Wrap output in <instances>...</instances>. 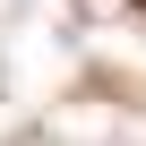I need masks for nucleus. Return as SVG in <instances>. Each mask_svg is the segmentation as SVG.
Segmentation results:
<instances>
[{"label":"nucleus","instance_id":"f257e3e1","mask_svg":"<svg viewBox=\"0 0 146 146\" xmlns=\"http://www.w3.org/2000/svg\"><path fill=\"white\" fill-rule=\"evenodd\" d=\"M137 9H146V0H137Z\"/></svg>","mask_w":146,"mask_h":146}]
</instances>
